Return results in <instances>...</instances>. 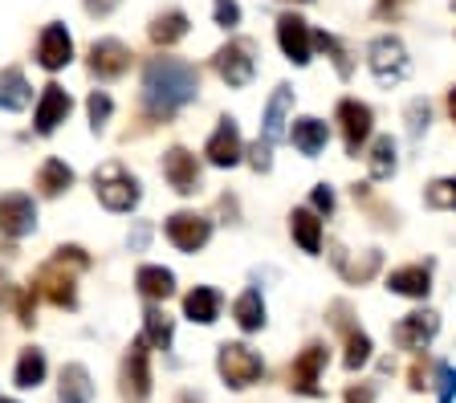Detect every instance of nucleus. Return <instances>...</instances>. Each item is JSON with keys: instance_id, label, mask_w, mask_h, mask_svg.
<instances>
[{"instance_id": "obj_1", "label": "nucleus", "mask_w": 456, "mask_h": 403, "mask_svg": "<svg viewBox=\"0 0 456 403\" xmlns=\"http://www.w3.org/2000/svg\"><path fill=\"white\" fill-rule=\"evenodd\" d=\"M200 90L196 66L180 58H151L142 69V102L155 118H171L180 106H188Z\"/></svg>"}, {"instance_id": "obj_2", "label": "nucleus", "mask_w": 456, "mask_h": 403, "mask_svg": "<svg viewBox=\"0 0 456 403\" xmlns=\"http://www.w3.org/2000/svg\"><path fill=\"white\" fill-rule=\"evenodd\" d=\"M86 265H90V257H86L77 245H66V249H57L53 261H45V265L37 269V278H33V298L41 294V298L53 302V306L74 310V306H77L74 281H77V269H86Z\"/></svg>"}, {"instance_id": "obj_3", "label": "nucleus", "mask_w": 456, "mask_h": 403, "mask_svg": "<svg viewBox=\"0 0 456 403\" xmlns=\"http://www.w3.org/2000/svg\"><path fill=\"white\" fill-rule=\"evenodd\" d=\"M94 192H98V200H102V208H110V212H131L142 196L139 180H134L118 159H110V164H102L94 172Z\"/></svg>"}, {"instance_id": "obj_4", "label": "nucleus", "mask_w": 456, "mask_h": 403, "mask_svg": "<svg viewBox=\"0 0 456 403\" xmlns=\"http://www.w3.org/2000/svg\"><path fill=\"white\" fill-rule=\"evenodd\" d=\"M216 371L232 391H245V387H253L256 379L265 375V363H261L245 343H224L216 351Z\"/></svg>"}, {"instance_id": "obj_5", "label": "nucleus", "mask_w": 456, "mask_h": 403, "mask_svg": "<svg viewBox=\"0 0 456 403\" xmlns=\"http://www.w3.org/2000/svg\"><path fill=\"white\" fill-rule=\"evenodd\" d=\"M118 391H123L126 403L151 399V351H147V338H134L131 351H126L123 375H118Z\"/></svg>"}, {"instance_id": "obj_6", "label": "nucleus", "mask_w": 456, "mask_h": 403, "mask_svg": "<svg viewBox=\"0 0 456 403\" xmlns=\"http://www.w3.org/2000/svg\"><path fill=\"white\" fill-rule=\"evenodd\" d=\"M367 61H370V74H375V82L379 86H395V82H403L408 77V49H403V41L399 37H375L367 49Z\"/></svg>"}, {"instance_id": "obj_7", "label": "nucleus", "mask_w": 456, "mask_h": 403, "mask_svg": "<svg viewBox=\"0 0 456 403\" xmlns=\"http://www.w3.org/2000/svg\"><path fill=\"white\" fill-rule=\"evenodd\" d=\"M216 74L224 77L228 86H248L256 74V58H253V41L237 37V41H228L224 49L216 53Z\"/></svg>"}, {"instance_id": "obj_8", "label": "nucleus", "mask_w": 456, "mask_h": 403, "mask_svg": "<svg viewBox=\"0 0 456 403\" xmlns=\"http://www.w3.org/2000/svg\"><path fill=\"white\" fill-rule=\"evenodd\" d=\"M37 229V204L28 200L25 192H9L0 196V232L12 240L28 237V232Z\"/></svg>"}, {"instance_id": "obj_9", "label": "nucleus", "mask_w": 456, "mask_h": 403, "mask_svg": "<svg viewBox=\"0 0 456 403\" xmlns=\"http://www.w3.org/2000/svg\"><path fill=\"white\" fill-rule=\"evenodd\" d=\"M167 240L175 245L180 253H196L208 245L212 237V221H204V216H196V212H175V216H167Z\"/></svg>"}, {"instance_id": "obj_10", "label": "nucleus", "mask_w": 456, "mask_h": 403, "mask_svg": "<svg viewBox=\"0 0 456 403\" xmlns=\"http://www.w3.org/2000/svg\"><path fill=\"white\" fill-rule=\"evenodd\" d=\"M74 61V37H69L66 25H45L37 37V66L57 74V69H66Z\"/></svg>"}, {"instance_id": "obj_11", "label": "nucleus", "mask_w": 456, "mask_h": 403, "mask_svg": "<svg viewBox=\"0 0 456 403\" xmlns=\"http://www.w3.org/2000/svg\"><path fill=\"white\" fill-rule=\"evenodd\" d=\"M338 123H342V143L346 155H359L362 143L370 139V106L359 98H342L338 102Z\"/></svg>"}, {"instance_id": "obj_12", "label": "nucleus", "mask_w": 456, "mask_h": 403, "mask_svg": "<svg viewBox=\"0 0 456 403\" xmlns=\"http://www.w3.org/2000/svg\"><path fill=\"white\" fill-rule=\"evenodd\" d=\"M322 367H326V346L322 343H310L302 355L294 359V367H289V387H294V391H302V395H318V391H322V387H318Z\"/></svg>"}, {"instance_id": "obj_13", "label": "nucleus", "mask_w": 456, "mask_h": 403, "mask_svg": "<svg viewBox=\"0 0 456 403\" xmlns=\"http://www.w3.org/2000/svg\"><path fill=\"white\" fill-rule=\"evenodd\" d=\"M204 155H208L212 167H237L240 164L245 147H240V131H237V123H232V118H220V126L212 131Z\"/></svg>"}, {"instance_id": "obj_14", "label": "nucleus", "mask_w": 456, "mask_h": 403, "mask_svg": "<svg viewBox=\"0 0 456 403\" xmlns=\"http://www.w3.org/2000/svg\"><path fill=\"white\" fill-rule=\"evenodd\" d=\"M69 110H74V98H69L61 86H53V82H49V86L41 90L37 115H33V126H37V134H53L57 126L69 118Z\"/></svg>"}, {"instance_id": "obj_15", "label": "nucleus", "mask_w": 456, "mask_h": 403, "mask_svg": "<svg viewBox=\"0 0 456 403\" xmlns=\"http://www.w3.org/2000/svg\"><path fill=\"white\" fill-rule=\"evenodd\" d=\"M436 334H440V318L432 314V310H416V314H408L395 326V343L403 346V351H424Z\"/></svg>"}, {"instance_id": "obj_16", "label": "nucleus", "mask_w": 456, "mask_h": 403, "mask_svg": "<svg viewBox=\"0 0 456 403\" xmlns=\"http://www.w3.org/2000/svg\"><path fill=\"white\" fill-rule=\"evenodd\" d=\"M163 175H167V183L180 196H191L200 188V164H196V155L183 151V147H171V151L163 155Z\"/></svg>"}, {"instance_id": "obj_17", "label": "nucleus", "mask_w": 456, "mask_h": 403, "mask_svg": "<svg viewBox=\"0 0 456 403\" xmlns=\"http://www.w3.org/2000/svg\"><path fill=\"white\" fill-rule=\"evenodd\" d=\"M126 66H131V49L123 41L102 37L90 45V74L94 77H118V74H126Z\"/></svg>"}, {"instance_id": "obj_18", "label": "nucleus", "mask_w": 456, "mask_h": 403, "mask_svg": "<svg viewBox=\"0 0 456 403\" xmlns=\"http://www.w3.org/2000/svg\"><path fill=\"white\" fill-rule=\"evenodd\" d=\"M277 41H281L285 58L294 61V66H305L310 61V29H305V20L294 17V12H285V17H277Z\"/></svg>"}, {"instance_id": "obj_19", "label": "nucleus", "mask_w": 456, "mask_h": 403, "mask_svg": "<svg viewBox=\"0 0 456 403\" xmlns=\"http://www.w3.org/2000/svg\"><path fill=\"white\" fill-rule=\"evenodd\" d=\"M330 314H334V322H338V326L346 330V359H342V363H346V371H359V367L370 359V338L362 334V330H354L351 322H346V318H351L346 302H334Z\"/></svg>"}, {"instance_id": "obj_20", "label": "nucleus", "mask_w": 456, "mask_h": 403, "mask_svg": "<svg viewBox=\"0 0 456 403\" xmlns=\"http://www.w3.org/2000/svg\"><path fill=\"white\" fill-rule=\"evenodd\" d=\"M387 289L399 294V298H428V289H432V269L428 265H403L395 269L387 278Z\"/></svg>"}, {"instance_id": "obj_21", "label": "nucleus", "mask_w": 456, "mask_h": 403, "mask_svg": "<svg viewBox=\"0 0 456 403\" xmlns=\"http://www.w3.org/2000/svg\"><path fill=\"white\" fill-rule=\"evenodd\" d=\"M94 399V383L90 371L82 363H66L61 367V387H57V403H90Z\"/></svg>"}, {"instance_id": "obj_22", "label": "nucleus", "mask_w": 456, "mask_h": 403, "mask_svg": "<svg viewBox=\"0 0 456 403\" xmlns=\"http://www.w3.org/2000/svg\"><path fill=\"white\" fill-rule=\"evenodd\" d=\"M289 110H294V90L289 86H277L273 90V98H269V106H265V143H277L285 134V123H289Z\"/></svg>"}, {"instance_id": "obj_23", "label": "nucleus", "mask_w": 456, "mask_h": 403, "mask_svg": "<svg viewBox=\"0 0 456 403\" xmlns=\"http://www.w3.org/2000/svg\"><path fill=\"white\" fill-rule=\"evenodd\" d=\"M134 286H139V294L147 302H167L171 294H175V278H171V269H163V265H142L139 273H134Z\"/></svg>"}, {"instance_id": "obj_24", "label": "nucleus", "mask_w": 456, "mask_h": 403, "mask_svg": "<svg viewBox=\"0 0 456 403\" xmlns=\"http://www.w3.org/2000/svg\"><path fill=\"white\" fill-rule=\"evenodd\" d=\"M45 371H49L45 351H37V346H25V351H20V359H17V371H12V383H17L20 391H33V387L45 383Z\"/></svg>"}, {"instance_id": "obj_25", "label": "nucleus", "mask_w": 456, "mask_h": 403, "mask_svg": "<svg viewBox=\"0 0 456 403\" xmlns=\"http://www.w3.org/2000/svg\"><path fill=\"white\" fill-rule=\"evenodd\" d=\"M33 102V90H28L25 74L17 66L0 69V110H25Z\"/></svg>"}, {"instance_id": "obj_26", "label": "nucleus", "mask_w": 456, "mask_h": 403, "mask_svg": "<svg viewBox=\"0 0 456 403\" xmlns=\"http://www.w3.org/2000/svg\"><path fill=\"white\" fill-rule=\"evenodd\" d=\"M183 314H188L191 322H200V326H212L220 318V294L208 286H196L188 298H183Z\"/></svg>"}, {"instance_id": "obj_27", "label": "nucleus", "mask_w": 456, "mask_h": 403, "mask_svg": "<svg viewBox=\"0 0 456 403\" xmlns=\"http://www.w3.org/2000/svg\"><path fill=\"white\" fill-rule=\"evenodd\" d=\"M289 232L302 245V253H318L322 249V221L314 216L310 208H294L289 212Z\"/></svg>"}, {"instance_id": "obj_28", "label": "nucleus", "mask_w": 456, "mask_h": 403, "mask_svg": "<svg viewBox=\"0 0 456 403\" xmlns=\"http://www.w3.org/2000/svg\"><path fill=\"white\" fill-rule=\"evenodd\" d=\"M232 318H237V326L245 330V334L265 326V302H261V294H256V289H245V294L232 302Z\"/></svg>"}, {"instance_id": "obj_29", "label": "nucleus", "mask_w": 456, "mask_h": 403, "mask_svg": "<svg viewBox=\"0 0 456 403\" xmlns=\"http://www.w3.org/2000/svg\"><path fill=\"white\" fill-rule=\"evenodd\" d=\"M330 257H334V265L342 269V278L346 281H370L375 278V269H379V249H370L362 261H346V249L342 245H330Z\"/></svg>"}, {"instance_id": "obj_30", "label": "nucleus", "mask_w": 456, "mask_h": 403, "mask_svg": "<svg viewBox=\"0 0 456 403\" xmlns=\"http://www.w3.org/2000/svg\"><path fill=\"white\" fill-rule=\"evenodd\" d=\"M69 183H74V167L69 164H61V159H45V164H41V172H37V192L41 196L53 200V196L66 192Z\"/></svg>"}, {"instance_id": "obj_31", "label": "nucleus", "mask_w": 456, "mask_h": 403, "mask_svg": "<svg viewBox=\"0 0 456 403\" xmlns=\"http://www.w3.org/2000/svg\"><path fill=\"white\" fill-rule=\"evenodd\" d=\"M289 139H294V147L302 155H318L326 147V123H318V118H297L294 131H289Z\"/></svg>"}, {"instance_id": "obj_32", "label": "nucleus", "mask_w": 456, "mask_h": 403, "mask_svg": "<svg viewBox=\"0 0 456 403\" xmlns=\"http://www.w3.org/2000/svg\"><path fill=\"white\" fill-rule=\"evenodd\" d=\"M180 37H188V17L180 9H167L151 20V41L155 45H175Z\"/></svg>"}, {"instance_id": "obj_33", "label": "nucleus", "mask_w": 456, "mask_h": 403, "mask_svg": "<svg viewBox=\"0 0 456 403\" xmlns=\"http://www.w3.org/2000/svg\"><path fill=\"white\" fill-rule=\"evenodd\" d=\"M171 334H175V322H171L163 310H147V314H142V338H147V346H155V351H167Z\"/></svg>"}, {"instance_id": "obj_34", "label": "nucleus", "mask_w": 456, "mask_h": 403, "mask_svg": "<svg viewBox=\"0 0 456 403\" xmlns=\"http://www.w3.org/2000/svg\"><path fill=\"white\" fill-rule=\"evenodd\" d=\"M370 180H387L391 172H395V139L391 134H383V139H375V147H370Z\"/></svg>"}, {"instance_id": "obj_35", "label": "nucleus", "mask_w": 456, "mask_h": 403, "mask_svg": "<svg viewBox=\"0 0 456 403\" xmlns=\"http://www.w3.org/2000/svg\"><path fill=\"white\" fill-rule=\"evenodd\" d=\"M314 45H318V49L326 53V58L334 61L338 77H351V74H354V61H351V53L342 49V41H338V37H330V33H318V37H314Z\"/></svg>"}, {"instance_id": "obj_36", "label": "nucleus", "mask_w": 456, "mask_h": 403, "mask_svg": "<svg viewBox=\"0 0 456 403\" xmlns=\"http://www.w3.org/2000/svg\"><path fill=\"white\" fill-rule=\"evenodd\" d=\"M428 208H448L456 212V175H448V180H432L428 183Z\"/></svg>"}, {"instance_id": "obj_37", "label": "nucleus", "mask_w": 456, "mask_h": 403, "mask_svg": "<svg viewBox=\"0 0 456 403\" xmlns=\"http://www.w3.org/2000/svg\"><path fill=\"white\" fill-rule=\"evenodd\" d=\"M86 110H90V126H94V131H102L106 118H110V110H114L110 94H106V90H94V94L86 98Z\"/></svg>"}, {"instance_id": "obj_38", "label": "nucleus", "mask_w": 456, "mask_h": 403, "mask_svg": "<svg viewBox=\"0 0 456 403\" xmlns=\"http://www.w3.org/2000/svg\"><path fill=\"white\" fill-rule=\"evenodd\" d=\"M428 118H432L428 102H424V98H416V102L408 106V134H411V139H419V134L428 131Z\"/></svg>"}, {"instance_id": "obj_39", "label": "nucleus", "mask_w": 456, "mask_h": 403, "mask_svg": "<svg viewBox=\"0 0 456 403\" xmlns=\"http://www.w3.org/2000/svg\"><path fill=\"white\" fill-rule=\"evenodd\" d=\"M436 395H440V403L456 399V367H448V363L436 367Z\"/></svg>"}, {"instance_id": "obj_40", "label": "nucleus", "mask_w": 456, "mask_h": 403, "mask_svg": "<svg viewBox=\"0 0 456 403\" xmlns=\"http://www.w3.org/2000/svg\"><path fill=\"white\" fill-rule=\"evenodd\" d=\"M248 164H253L256 172H269V167H273V143H265V139H256V143L248 147Z\"/></svg>"}, {"instance_id": "obj_41", "label": "nucleus", "mask_w": 456, "mask_h": 403, "mask_svg": "<svg viewBox=\"0 0 456 403\" xmlns=\"http://www.w3.org/2000/svg\"><path fill=\"white\" fill-rule=\"evenodd\" d=\"M212 12H216V25H220V29H232V25H240L237 0H216V4H212Z\"/></svg>"}, {"instance_id": "obj_42", "label": "nucleus", "mask_w": 456, "mask_h": 403, "mask_svg": "<svg viewBox=\"0 0 456 403\" xmlns=\"http://www.w3.org/2000/svg\"><path fill=\"white\" fill-rule=\"evenodd\" d=\"M82 4H86V12H90V17H110L123 0H82Z\"/></svg>"}, {"instance_id": "obj_43", "label": "nucleus", "mask_w": 456, "mask_h": 403, "mask_svg": "<svg viewBox=\"0 0 456 403\" xmlns=\"http://www.w3.org/2000/svg\"><path fill=\"white\" fill-rule=\"evenodd\" d=\"M346 403H375V387L370 383H359V387H346V395H342Z\"/></svg>"}, {"instance_id": "obj_44", "label": "nucleus", "mask_w": 456, "mask_h": 403, "mask_svg": "<svg viewBox=\"0 0 456 403\" xmlns=\"http://www.w3.org/2000/svg\"><path fill=\"white\" fill-rule=\"evenodd\" d=\"M314 208H318V212H334V192L326 188V183H318V188H314Z\"/></svg>"}, {"instance_id": "obj_45", "label": "nucleus", "mask_w": 456, "mask_h": 403, "mask_svg": "<svg viewBox=\"0 0 456 403\" xmlns=\"http://www.w3.org/2000/svg\"><path fill=\"white\" fill-rule=\"evenodd\" d=\"M408 379H411V387H416V391H424V387H428V363H424V359H416V363H411Z\"/></svg>"}, {"instance_id": "obj_46", "label": "nucleus", "mask_w": 456, "mask_h": 403, "mask_svg": "<svg viewBox=\"0 0 456 403\" xmlns=\"http://www.w3.org/2000/svg\"><path fill=\"white\" fill-rule=\"evenodd\" d=\"M403 4H408V0H379V4H375V12H379V17H395Z\"/></svg>"}, {"instance_id": "obj_47", "label": "nucleus", "mask_w": 456, "mask_h": 403, "mask_svg": "<svg viewBox=\"0 0 456 403\" xmlns=\"http://www.w3.org/2000/svg\"><path fill=\"white\" fill-rule=\"evenodd\" d=\"M180 403H200V395H191V391H183V395H180Z\"/></svg>"}, {"instance_id": "obj_48", "label": "nucleus", "mask_w": 456, "mask_h": 403, "mask_svg": "<svg viewBox=\"0 0 456 403\" xmlns=\"http://www.w3.org/2000/svg\"><path fill=\"white\" fill-rule=\"evenodd\" d=\"M448 106H452V118H456V86L448 90Z\"/></svg>"}, {"instance_id": "obj_49", "label": "nucleus", "mask_w": 456, "mask_h": 403, "mask_svg": "<svg viewBox=\"0 0 456 403\" xmlns=\"http://www.w3.org/2000/svg\"><path fill=\"white\" fill-rule=\"evenodd\" d=\"M0 403H17V399H4V395H0Z\"/></svg>"}, {"instance_id": "obj_50", "label": "nucleus", "mask_w": 456, "mask_h": 403, "mask_svg": "<svg viewBox=\"0 0 456 403\" xmlns=\"http://www.w3.org/2000/svg\"><path fill=\"white\" fill-rule=\"evenodd\" d=\"M297 4H305V0H297Z\"/></svg>"}]
</instances>
